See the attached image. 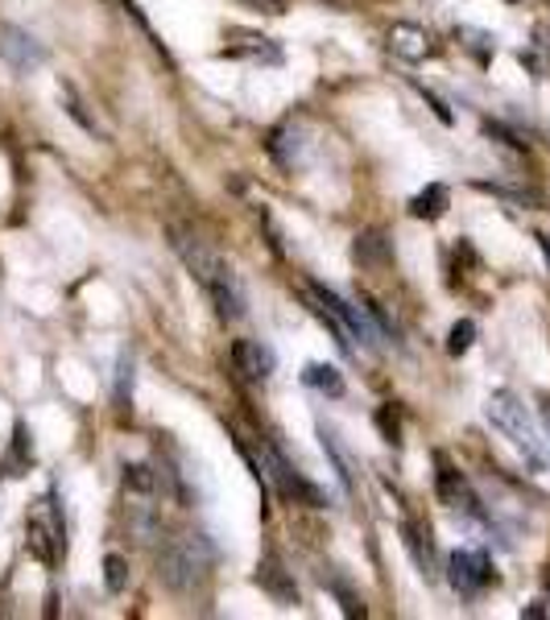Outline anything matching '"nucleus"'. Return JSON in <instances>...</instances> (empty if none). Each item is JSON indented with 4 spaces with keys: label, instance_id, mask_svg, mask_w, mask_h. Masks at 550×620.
I'll list each match as a JSON object with an SVG mask.
<instances>
[{
    "label": "nucleus",
    "instance_id": "nucleus-1",
    "mask_svg": "<svg viewBox=\"0 0 550 620\" xmlns=\"http://www.w3.org/2000/svg\"><path fill=\"white\" fill-rule=\"evenodd\" d=\"M174 253H178L183 265L195 274V282L207 289V298L216 303V315L224 318V323L245 318V286H240L236 269L219 257L216 248H207L199 236H190V232L174 228Z\"/></svg>",
    "mask_w": 550,
    "mask_h": 620
},
{
    "label": "nucleus",
    "instance_id": "nucleus-2",
    "mask_svg": "<svg viewBox=\"0 0 550 620\" xmlns=\"http://www.w3.org/2000/svg\"><path fill=\"white\" fill-rule=\"evenodd\" d=\"M212 559H216V550L203 534H178L158 550V579L170 592L187 596L212 575Z\"/></svg>",
    "mask_w": 550,
    "mask_h": 620
},
{
    "label": "nucleus",
    "instance_id": "nucleus-3",
    "mask_svg": "<svg viewBox=\"0 0 550 620\" xmlns=\"http://www.w3.org/2000/svg\"><path fill=\"white\" fill-rule=\"evenodd\" d=\"M484 419L526 455L530 468H547L550 463L547 443H542V434H538V426H534V414L526 410V402H521L518 393H492L489 405H484Z\"/></svg>",
    "mask_w": 550,
    "mask_h": 620
},
{
    "label": "nucleus",
    "instance_id": "nucleus-4",
    "mask_svg": "<svg viewBox=\"0 0 550 620\" xmlns=\"http://www.w3.org/2000/svg\"><path fill=\"white\" fill-rule=\"evenodd\" d=\"M257 460L261 463H253V468H257V480L274 484L277 496H286V501H306V505H323V496H318L315 484H306L269 439H257Z\"/></svg>",
    "mask_w": 550,
    "mask_h": 620
},
{
    "label": "nucleus",
    "instance_id": "nucleus-5",
    "mask_svg": "<svg viewBox=\"0 0 550 620\" xmlns=\"http://www.w3.org/2000/svg\"><path fill=\"white\" fill-rule=\"evenodd\" d=\"M311 294V306H323L327 315L340 323L347 332V339H361L364 347H376V339H381V332H376V323H373V315L364 311V306H352V303H344L335 289H327V286H311L306 289Z\"/></svg>",
    "mask_w": 550,
    "mask_h": 620
},
{
    "label": "nucleus",
    "instance_id": "nucleus-6",
    "mask_svg": "<svg viewBox=\"0 0 550 620\" xmlns=\"http://www.w3.org/2000/svg\"><path fill=\"white\" fill-rule=\"evenodd\" d=\"M26 538H29V550H33L38 563H46V567L58 563V550L67 547V525H62V518H58L55 492H50V501H46V513H29Z\"/></svg>",
    "mask_w": 550,
    "mask_h": 620
},
{
    "label": "nucleus",
    "instance_id": "nucleus-7",
    "mask_svg": "<svg viewBox=\"0 0 550 620\" xmlns=\"http://www.w3.org/2000/svg\"><path fill=\"white\" fill-rule=\"evenodd\" d=\"M0 62H4L13 75H29L46 62V46L38 42L29 29L0 21Z\"/></svg>",
    "mask_w": 550,
    "mask_h": 620
},
{
    "label": "nucleus",
    "instance_id": "nucleus-8",
    "mask_svg": "<svg viewBox=\"0 0 550 620\" xmlns=\"http://www.w3.org/2000/svg\"><path fill=\"white\" fill-rule=\"evenodd\" d=\"M434 492H439V501L448 509H460V513H472V518H484V509H480L477 492L468 489V480L460 476V468H451L448 455H434Z\"/></svg>",
    "mask_w": 550,
    "mask_h": 620
},
{
    "label": "nucleus",
    "instance_id": "nucleus-9",
    "mask_svg": "<svg viewBox=\"0 0 550 620\" xmlns=\"http://www.w3.org/2000/svg\"><path fill=\"white\" fill-rule=\"evenodd\" d=\"M448 579L460 596H477L492 579L489 554H484V550H455L448 559Z\"/></svg>",
    "mask_w": 550,
    "mask_h": 620
},
{
    "label": "nucleus",
    "instance_id": "nucleus-10",
    "mask_svg": "<svg viewBox=\"0 0 550 620\" xmlns=\"http://www.w3.org/2000/svg\"><path fill=\"white\" fill-rule=\"evenodd\" d=\"M232 368L245 376L248 385H265L274 376V352L257 339H236L232 344Z\"/></svg>",
    "mask_w": 550,
    "mask_h": 620
},
{
    "label": "nucleus",
    "instance_id": "nucleus-11",
    "mask_svg": "<svg viewBox=\"0 0 550 620\" xmlns=\"http://www.w3.org/2000/svg\"><path fill=\"white\" fill-rule=\"evenodd\" d=\"M257 583L274 604H298V583H294V575L282 567L277 554H265L257 563Z\"/></svg>",
    "mask_w": 550,
    "mask_h": 620
},
{
    "label": "nucleus",
    "instance_id": "nucleus-12",
    "mask_svg": "<svg viewBox=\"0 0 550 620\" xmlns=\"http://www.w3.org/2000/svg\"><path fill=\"white\" fill-rule=\"evenodd\" d=\"M269 154L277 158L282 170L303 166V158H306V129L303 125H282V129H274V137H269Z\"/></svg>",
    "mask_w": 550,
    "mask_h": 620
},
{
    "label": "nucleus",
    "instance_id": "nucleus-13",
    "mask_svg": "<svg viewBox=\"0 0 550 620\" xmlns=\"http://www.w3.org/2000/svg\"><path fill=\"white\" fill-rule=\"evenodd\" d=\"M390 50L393 55H402L405 62H419V58L431 55V33L419 26H405V21H397V26L390 29Z\"/></svg>",
    "mask_w": 550,
    "mask_h": 620
},
{
    "label": "nucleus",
    "instance_id": "nucleus-14",
    "mask_svg": "<svg viewBox=\"0 0 550 620\" xmlns=\"http://www.w3.org/2000/svg\"><path fill=\"white\" fill-rule=\"evenodd\" d=\"M402 542L405 550H410V559H414V567H419L422 575L431 579L434 575V547H431V534H422L414 521H405L402 525Z\"/></svg>",
    "mask_w": 550,
    "mask_h": 620
},
{
    "label": "nucleus",
    "instance_id": "nucleus-15",
    "mask_svg": "<svg viewBox=\"0 0 550 620\" xmlns=\"http://www.w3.org/2000/svg\"><path fill=\"white\" fill-rule=\"evenodd\" d=\"M352 253H356V260H361L364 269H385L390 265V240L381 232H361Z\"/></svg>",
    "mask_w": 550,
    "mask_h": 620
},
{
    "label": "nucleus",
    "instance_id": "nucleus-16",
    "mask_svg": "<svg viewBox=\"0 0 550 620\" xmlns=\"http://www.w3.org/2000/svg\"><path fill=\"white\" fill-rule=\"evenodd\" d=\"M318 439H323V451H327V460L335 463V476L344 484L347 492H356V472H352V460H347V451L335 443V434L327 426H318Z\"/></svg>",
    "mask_w": 550,
    "mask_h": 620
},
{
    "label": "nucleus",
    "instance_id": "nucleus-17",
    "mask_svg": "<svg viewBox=\"0 0 550 620\" xmlns=\"http://www.w3.org/2000/svg\"><path fill=\"white\" fill-rule=\"evenodd\" d=\"M448 187H439V183H431V187L422 190V195H414V203H410V216H419V219H439L443 211H448Z\"/></svg>",
    "mask_w": 550,
    "mask_h": 620
},
{
    "label": "nucleus",
    "instance_id": "nucleus-18",
    "mask_svg": "<svg viewBox=\"0 0 550 620\" xmlns=\"http://www.w3.org/2000/svg\"><path fill=\"white\" fill-rule=\"evenodd\" d=\"M306 385L318 393H327V397H344V376L335 364H306Z\"/></svg>",
    "mask_w": 550,
    "mask_h": 620
},
{
    "label": "nucleus",
    "instance_id": "nucleus-19",
    "mask_svg": "<svg viewBox=\"0 0 550 620\" xmlns=\"http://www.w3.org/2000/svg\"><path fill=\"white\" fill-rule=\"evenodd\" d=\"M125 489L132 492H154L158 489V476L149 463H125Z\"/></svg>",
    "mask_w": 550,
    "mask_h": 620
},
{
    "label": "nucleus",
    "instance_id": "nucleus-20",
    "mask_svg": "<svg viewBox=\"0 0 550 620\" xmlns=\"http://www.w3.org/2000/svg\"><path fill=\"white\" fill-rule=\"evenodd\" d=\"M104 579H108V592L120 596L129 588V563H125L120 554H108V559H104Z\"/></svg>",
    "mask_w": 550,
    "mask_h": 620
},
{
    "label": "nucleus",
    "instance_id": "nucleus-21",
    "mask_svg": "<svg viewBox=\"0 0 550 620\" xmlns=\"http://www.w3.org/2000/svg\"><path fill=\"white\" fill-rule=\"evenodd\" d=\"M472 339H477V323L472 318H463V323H455L448 335V352L451 356H463L468 347H472Z\"/></svg>",
    "mask_w": 550,
    "mask_h": 620
},
{
    "label": "nucleus",
    "instance_id": "nucleus-22",
    "mask_svg": "<svg viewBox=\"0 0 550 620\" xmlns=\"http://www.w3.org/2000/svg\"><path fill=\"white\" fill-rule=\"evenodd\" d=\"M129 393H132V361H129V356H120V381H116V397L125 402Z\"/></svg>",
    "mask_w": 550,
    "mask_h": 620
},
{
    "label": "nucleus",
    "instance_id": "nucleus-23",
    "mask_svg": "<svg viewBox=\"0 0 550 620\" xmlns=\"http://www.w3.org/2000/svg\"><path fill=\"white\" fill-rule=\"evenodd\" d=\"M33 460V447L26 439V426H17V443H13V463H29Z\"/></svg>",
    "mask_w": 550,
    "mask_h": 620
},
{
    "label": "nucleus",
    "instance_id": "nucleus-24",
    "mask_svg": "<svg viewBox=\"0 0 550 620\" xmlns=\"http://www.w3.org/2000/svg\"><path fill=\"white\" fill-rule=\"evenodd\" d=\"M538 245H542V253H547V265H550V236H538Z\"/></svg>",
    "mask_w": 550,
    "mask_h": 620
},
{
    "label": "nucleus",
    "instance_id": "nucleus-25",
    "mask_svg": "<svg viewBox=\"0 0 550 620\" xmlns=\"http://www.w3.org/2000/svg\"><path fill=\"white\" fill-rule=\"evenodd\" d=\"M253 4H261V9H277L282 0H253Z\"/></svg>",
    "mask_w": 550,
    "mask_h": 620
},
{
    "label": "nucleus",
    "instance_id": "nucleus-26",
    "mask_svg": "<svg viewBox=\"0 0 550 620\" xmlns=\"http://www.w3.org/2000/svg\"><path fill=\"white\" fill-rule=\"evenodd\" d=\"M547 426H550V410H547Z\"/></svg>",
    "mask_w": 550,
    "mask_h": 620
}]
</instances>
